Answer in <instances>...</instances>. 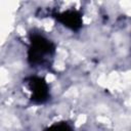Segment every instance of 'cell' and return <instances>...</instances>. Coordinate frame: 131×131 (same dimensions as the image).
I'll use <instances>...</instances> for the list:
<instances>
[{"label":"cell","mask_w":131,"mask_h":131,"mask_svg":"<svg viewBox=\"0 0 131 131\" xmlns=\"http://www.w3.org/2000/svg\"><path fill=\"white\" fill-rule=\"evenodd\" d=\"M49 42L44 38L38 37L37 40L32 42V58L36 62H42L45 59V56L50 53Z\"/></svg>","instance_id":"6da1fadb"}]
</instances>
